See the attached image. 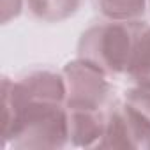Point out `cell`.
<instances>
[{"mask_svg": "<svg viewBox=\"0 0 150 150\" xmlns=\"http://www.w3.org/2000/svg\"><path fill=\"white\" fill-rule=\"evenodd\" d=\"M69 145L65 103L25 97L16 81L2 78V146L16 150L64 148Z\"/></svg>", "mask_w": 150, "mask_h": 150, "instance_id": "cell-1", "label": "cell"}, {"mask_svg": "<svg viewBox=\"0 0 150 150\" xmlns=\"http://www.w3.org/2000/svg\"><path fill=\"white\" fill-rule=\"evenodd\" d=\"M132 48L131 21L103 20L90 25L78 41L76 57L96 65L108 76H125Z\"/></svg>", "mask_w": 150, "mask_h": 150, "instance_id": "cell-2", "label": "cell"}, {"mask_svg": "<svg viewBox=\"0 0 150 150\" xmlns=\"http://www.w3.org/2000/svg\"><path fill=\"white\" fill-rule=\"evenodd\" d=\"M67 110H106L113 97L111 78L76 57L62 67Z\"/></svg>", "mask_w": 150, "mask_h": 150, "instance_id": "cell-3", "label": "cell"}, {"mask_svg": "<svg viewBox=\"0 0 150 150\" xmlns=\"http://www.w3.org/2000/svg\"><path fill=\"white\" fill-rule=\"evenodd\" d=\"M97 148H150V125L122 99H113L106 108L104 134Z\"/></svg>", "mask_w": 150, "mask_h": 150, "instance_id": "cell-4", "label": "cell"}, {"mask_svg": "<svg viewBox=\"0 0 150 150\" xmlns=\"http://www.w3.org/2000/svg\"><path fill=\"white\" fill-rule=\"evenodd\" d=\"M69 111V145L90 148L99 145L104 134L106 110H67Z\"/></svg>", "mask_w": 150, "mask_h": 150, "instance_id": "cell-5", "label": "cell"}, {"mask_svg": "<svg viewBox=\"0 0 150 150\" xmlns=\"http://www.w3.org/2000/svg\"><path fill=\"white\" fill-rule=\"evenodd\" d=\"M132 48L125 71V78L132 85L150 87V23L143 20L131 21Z\"/></svg>", "mask_w": 150, "mask_h": 150, "instance_id": "cell-6", "label": "cell"}, {"mask_svg": "<svg viewBox=\"0 0 150 150\" xmlns=\"http://www.w3.org/2000/svg\"><path fill=\"white\" fill-rule=\"evenodd\" d=\"M85 0H25L28 13L42 23H62L76 14Z\"/></svg>", "mask_w": 150, "mask_h": 150, "instance_id": "cell-7", "label": "cell"}, {"mask_svg": "<svg viewBox=\"0 0 150 150\" xmlns=\"http://www.w3.org/2000/svg\"><path fill=\"white\" fill-rule=\"evenodd\" d=\"M94 6L106 20L134 21L145 16L148 0H94Z\"/></svg>", "mask_w": 150, "mask_h": 150, "instance_id": "cell-8", "label": "cell"}, {"mask_svg": "<svg viewBox=\"0 0 150 150\" xmlns=\"http://www.w3.org/2000/svg\"><path fill=\"white\" fill-rule=\"evenodd\" d=\"M122 101L150 125V87L132 85L124 92Z\"/></svg>", "mask_w": 150, "mask_h": 150, "instance_id": "cell-9", "label": "cell"}, {"mask_svg": "<svg viewBox=\"0 0 150 150\" xmlns=\"http://www.w3.org/2000/svg\"><path fill=\"white\" fill-rule=\"evenodd\" d=\"M25 7V0H0V11H2V23L16 20Z\"/></svg>", "mask_w": 150, "mask_h": 150, "instance_id": "cell-10", "label": "cell"}, {"mask_svg": "<svg viewBox=\"0 0 150 150\" xmlns=\"http://www.w3.org/2000/svg\"><path fill=\"white\" fill-rule=\"evenodd\" d=\"M148 6H150V0H148Z\"/></svg>", "mask_w": 150, "mask_h": 150, "instance_id": "cell-11", "label": "cell"}]
</instances>
